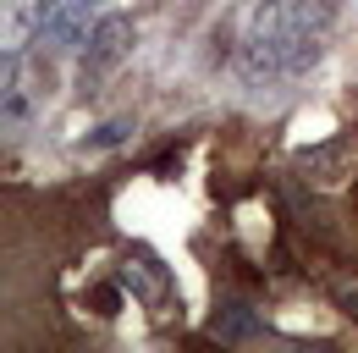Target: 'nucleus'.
Wrapping results in <instances>:
<instances>
[{
  "instance_id": "1",
  "label": "nucleus",
  "mask_w": 358,
  "mask_h": 353,
  "mask_svg": "<svg viewBox=\"0 0 358 353\" xmlns=\"http://www.w3.org/2000/svg\"><path fill=\"white\" fill-rule=\"evenodd\" d=\"M138 44V28L127 11H110V17H99L89 28V39H83V72L89 78H105V72H116L127 55H133Z\"/></svg>"
},
{
  "instance_id": "2",
  "label": "nucleus",
  "mask_w": 358,
  "mask_h": 353,
  "mask_svg": "<svg viewBox=\"0 0 358 353\" xmlns=\"http://www.w3.org/2000/svg\"><path fill=\"white\" fill-rule=\"evenodd\" d=\"M122 282L138 287V298H143L149 309H155V298H160V304H171V298H177V287H171V276H166V265H160V260L149 265V260H138V254H133V260L122 265Z\"/></svg>"
},
{
  "instance_id": "3",
  "label": "nucleus",
  "mask_w": 358,
  "mask_h": 353,
  "mask_svg": "<svg viewBox=\"0 0 358 353\" xmlns=\"http://www.w3.org/2000/svg\"><path fill=\"white\" fill-rule=\"evenodd\" d=\"M39 22H50L45 0H6V55H17L22 44L34 39Z\"/></svg>"
},
{
  "instance_id": "4",
  "label": "nucleus",
  "mask_w": 358,
  "mask_h": 353,
  "mask_svg": "<svg viewBox=\"0 0 358 353\" xmlns=\"http://www.w3.org/2000/svg\"><path fill=\"white\" fill-rule=\"evenodd\" d=\"M325 287H331V298H342V304H348V314L358 320V282H353V276H331Z\"/></svg>"
},
{
  "instance_id": "5",
  "label": "nucleus",
  "mask_w": 358,
  "mask_h": 353,
  "mask_svg": "<svg viewBox=\"0 0 358 353\" xmlns=\"http://www.w3.org/2000/svg\"><path fill=\"white\" fill-rule=\"evenodd\" d=\"M94 0H45V11H89Z\"/></svg>"
}]
</instances>
